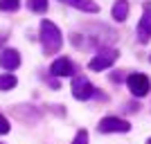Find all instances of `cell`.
<instances>
[{
  "label": "cell",
  "mask_w": 151,
  "mask_h": 144,
  "mask_svg": "<svg viewBox=\"0 0 151 144\" xmlns=\"http://www.w3.org/2000/svg\"><path fill=\"white\" fill-rule=\"evenodd\" d=\"M72 97H75V99H81V101L90 99V97H95V86L81 75L75 77V79H72Z\"/></svg>",
  "instance_id": "obj_3"
},
{
  "label": "cell",
  "mask_w": 151,
  "mask_h": 144,
  "mask_svg": "<svg viewBox=\"0 0 151 144\" xmlns=\"http://www.w3.org/2000/svg\"><path fill=\"white\" fill-rule=\"evenodd\" d=\"M59 2H65V5L75 7L79 11H88V14H97L99 11V5L95 0H59Z\"/></svg>",
  "instance_id": "obj_9"
},
{
  "label": "cell",
  "mask_w": 151,
  "mask_h": 144,
  "mask_svg": "<svg viewBox=\"0 0 151 144\" xmlns=\"http://www.w3.org/2000/svg\"><path fill=\"white\" fill-rule=\"evenodd\" d=\"M50 72L54 77H72L75 68H72V61H70V59H57V61L52 63Z\"/></svg>",
  "instance_id": "obj_8"
},
{
  "label": "cell",
  "mask_w": 151,
  "mask_h": 144,
  "mask_svg": "<svg viewBox=\"0 0 151 144\" xmlns=\"http://www.w3.org/2000/svg\"><path fill=\"white\" fill-rule=\"evenodd\" d=\"M12 88H16V77L14 75H0V90H12Z\"/></svg>",
  "instance_id": "obj_11"
},
{
  "label": "cell",
  "mask_w": 151,
  "mask_h": 144,
  "mask_svg": "<svg viewBox=\"0 0 151 144\" xmlns=\"http://www.w3.org/2000/svg\"><path fill=\"white\" fill-rule=\"evenodd\" d=\"M27 7L36 14H45L47 11V0H27Z\"/></svg>",
  "instance_id": "obj_12"
},
{
  "label": "cell",
  "mask_w": 151,
  "mask_h": 144,
  "mask_svg": "<svg viewBox=\"0 0 151 144\" xmlns=\"http://www.w3.org/2000/svg\"><path fill=\"white\" fill-rule=\"evenodd\" d=\"M126 16H129V2H126V0H117L113 5V18L117 20V23H124Z\"/></svg>",
  "instance_id": "obj_10"
},
{
  "label": "cell",
  "mask_w": 151,
  "mask_h": 144,
  "mask_svg": "<svg viewBox=\"0 0 151 144\" xmlns=\"http://www.w3.org/2000/svg\"><path fill=\"white\" fill-rule=\"evenodd\" d=\"M0 144H2V142H0Z\"/></svg>",
  "instance_id": "obj_18"
},
{
  "label": "cell",
  "mask_w": 151,
  "mask_h": 144,
  "mask_svg": "<svg viewBox=\"0 0 151 144\" xmlns=\"http://www.w3.org/2000/svg\"><path fill=\"white\" fill-rule=\"evenodd\" d=\"M20 5V0H0V9L2 11H16Z\"/></svg>",
  "instance_id": "obj_13"
},
{
  "label": "cell",
  "mask_w": 151,
  "mask_h": 144,
  "mask_svg": "<svg viewBox=\"0 0 151 144\" xmlns=\"http://www.w3.org/2000/svg\"><path fill=\"white\" fill-rule=\"evenodd\" d=\"M138 38H140V43H149L151 41V2L142 5V18L138 23Z\"/></svg>",
  "instance_id": "obj_5"
},
{
  "label": "cell",
  "mask_w": 151,
  "mask_h": 144,
  "mask_svg": "<svg viewBox=\"0 0 151 144\" xmlns=\"http://www.w3.org/2000/svg\"><path fill=\"white\" fill-rule=\"evenodd\" d=\"M117 57H120V52H117V50H113V47H104V50H99L93 59H90L88 68L95 70V72H101V70L111 68V65L117 61Z\"/></svg>",
  "instance_id": "obj_2"
},
{
  "label": "cell",
  "mask_w": 151,
  "mask_h": 144,
  "mask_svg": "<svg viewBox=\"0 0 151 144\" xmlns=\"http://www.w3.org/2000/svg\"><path fill=\"white\" fill-rule=\"evenodd\" d=\"M2 43H5V36H0V47H2Z\"/></svg>",
  "instance_id": "obj_16"
},
{
  "label": "cell",
  "mask_w": 151,
  "mask_h": 144,
  "mask_svg": "<svg viewBox=\"0 0 151 144\" xmlns=\"http://www.w3.org/2000/svg\"><path fill=\"white\" fill-rule=\"evenodd\" d=\"M147 144H151V138H149V140H147Z\"/></svg>",
  "instance_id": "obj_17"
},
{
  "label": "cell",
  "mask_w": 151,
  "mask_h": 144,
  "mask_svg": "<svg viewBox=\"0 0 151 144\" xmlns=\"http://www.w3.org/2000/svg\"><path fill=\"white\" fill-rule=\"evenodd\" d=\"M9 133V122L5 119V115H0V135Z\"/></svg>",
  "instance_id": "obj_15"
},
{
  "label": "cell",
  "mask_w": 151,
  "mask_h": 144,
  "mask_svg": "<svg viewBox=\"0 0 151 144\" xmlns=\"http://www.w3.org/2000/svg\"><path fill=\"white\" fill-rule=\"evenodd\" d=\"M41 43L45 54H57L63 45V36L52 20H41Z\"/></svg>",
  "instance_id": "obj_1"
},
{
  "label": "cell",
  "mask_w": 151,
  "mask_h": 144,
  "mask_svg": "<svg viewBox=\"0 0 151 144\" xmlns=\"http://www.w3.org/2000/svg\"><path fill=\"white\" fill-rule=\"evenodd\" d=\"M72 144H88V133H86V131H79L75 135V140H72Z\"/></svg>",
  "instance_id": "obj_14"
},
{
  "label": "cell",
  "mask_w": 151,
  "mask_h": 144,
  "mask_svg": "<svg viewBox=\"0 0 151 144\" xmlns=\"http://www.w3.org/2000/svg\"><path fill=\"white\" fill-rule=\"evenodd\" d=\"M97 128L101 133H129L131 131V124L126 119H120V117H104Z\"/></svg>",
  "instance_id": "obj_6"
},
{
  "label": "cell",
  "mask_w": 151,
  "mask_h": 144,
  "mask_svg": "<svg viewBox=\"0 0 151 144\" xmlns=\"http://www.w3.org/2000/svg\"><path fill=\"white\" fill-rule=\"evenodd\" d=\"M20 65V54L16 50H2L0 52V68H5L7 72H12Z\"/></svg>",
  "instance_id": "obj_7"
},
{
  "label": "cell",
  "mask_w": 151,
  "mask_h": 144,
  "mask_svg": "<svg viewBox=\"0 0 151 144\" xmlns=\"http://www.w3.org/2000/svg\"><path fill=\"white\" fill-rule=\"evenodd\" d=\"M126 86H129V90H131V95H135V97H145L147 92H149V77L140 75V72H133V75H129V79H126Z\"/></svg>",
  "instance_id": "obj_4"
}]
</instances>
